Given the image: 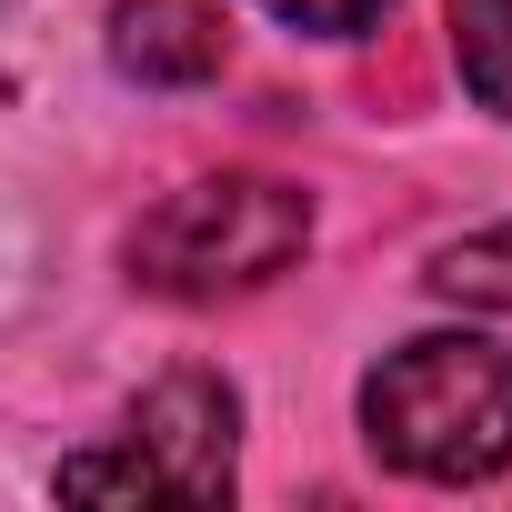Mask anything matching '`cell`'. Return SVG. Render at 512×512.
Masks as SVG:
<instances>
[{
    "mask_svg": "<svg viewBox=\"0 0 512 512\" xmlns=\"http://www.w3.org/2000/svg\"><path fill=\"white\" fill-rule=\"evenodd\" d=\"M362 432L412 482L512 472V352L482 332H422L362 382Z\"/></svg>",
    "mask_w": 512,
    "mask_h": 512,
    "instance_id": "6da1fadb",
    "label": "cell"
},
{
    "mask_svg": "<svg viewBox=\"0 0 512 512\" xmlns=\"http://www.w3.org/2000/svg\"><path fill=\"white\" fill-rule=\"evenodd\" d=\"M312 251V191L272 171H211L181 181L161 211L131 231V282L161 302H221V292H262Z\"/></svg>",
    "mask_w": 512,
    "mask_h": 512,
    "instance_id": "7a4b0ae2",
    "label": "cell"
},
{
    "mask_svg": "<svg viewBox=\"0 0 512 512\" xmlns=\"http://www.w3.org/2000/svg\"><path fill=\"white\" fill-rule=\"evenodd\" d=\"M231 432L241 402L221 372H171L131 402V452L161 472V502H231Z\"/></svg>",
    "mask_w": 512,
    "mask_h": 512,
    "instance_id": "3957f363",
    "label": "cell"
},
{
    "mask_svg": "<svg viewBox=\"0 0 512 512\" xmlns=\"http://www.w3.org/2000/svg\"><path fill=\"white\" fill-rule=\"evenodd\" d=\"M111 61L141 91H201L231 61V31L211 0H111Z\"/></svg>",
    "mask_w": 512,
    "mask_h": 512,
    "instance_id": "277c9868",
    "label": "cell"
},
{
    "mask_svg": "<svg viewBox=\"0 0 512 512\" xmlns=\"http://www.w3.org/2000/svg\"><path fill=\"white\" fill-rule=\"evenodd\" d=\"M452 61L462 91L512 121V0H452Z\"/></svg>",
    "mask_w": 512,
    "mask_h": 512,
    "instance_id": "5b68a950",
    "label": "cell"
},
{
    "mask_svg": "<svg viewBox=\"0 0 512 512\" xmlns=\"http://www.w3.org/2000/svg\"><path fill=\"white\" fill-rule=\"evenodd\" d=\"M61 492H71V502H161V472L121 442V452H81V462H61Z\"/></svg>",
    "mask_w": 512,
    "mask_h": 512,
    "instance_id": "8992f818",
    "label": "cell"
},
{
    "mask_svg": "<svg viewBox=\"0 0 512 512\" xmlns=\"http://www.w3.org/2000/svg\"><path fill=\"white\" fill-rule=\"evenodd\" d=\"M272 21H292V31H322V41H352V31H372L392 0H262Z\"/></svg>",
    "mask_w": 512,
    "mask_h": 512,
    "instance_id": "52a82bcc",
    "label": "cell"
}]
</instances>
